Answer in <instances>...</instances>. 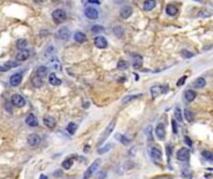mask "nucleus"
I'll list each match as a JSON object with an SVG mask.
<instances>
[{"label": "nucleus", "mask_w": 213, "mask_h": 179, "mask_svg": "<svg viewBox=\"0 0 213 179\" xmlns=\"http://www.w3.org/2000/svg\"><path fill=\"white\" fill-rule=\"evenodd\" d=\"M100 165H101V161H100V159H96V161H94V163L86 169L85 174H83V179H90V178H91L92 174L100 168Z\"/></svg>", "instance_id": "1"}, {"label": "nucleus", "mask_w": 213, "mask_h": 179, "mask_svg": "<svg viewBox=\"0 0 213 179\" xmlns=\"http://www.w3.org/2000/svg\"><path fill=\"white\" fill-rule=\"evenodd\" d=\"M51 16H53V20L55 21V23H64L66 20V17H67V15H66V12H65V10H62V9H56V10H54L53 11V14H51Z\"/></svg>", "instance_id": "2"}, {"label": "nucleus", "mask_w": 213, "mask_h": 179, "mask_svg": "<svg viewBox=\"0 0 213 179\" xmlns=\"http://www.w3.org/2000/svg\"><path fill=\"white\" fill-rule=\"evenodd\" d=\"M150 156L153 161L157 162V163H160L162 161V151H161L160 147H157V146H153L150 148Z\"/></svg>", "instance_id": "3"}, {"label": "nucleus", "mask_w": 213, "mask_h": 179, "mask_svg": "<svg viewBox=\"0 0 213 179\" xmlns=\"http://www.w3.org/2000/svg\"><path fill=\"white\" fill-rule=\"evenodd\" d=\"M115 124H116V121H115V119H113V121H111V122H110V124L106 127L105 132L102 133V136H101V138H100V140H99V146H101L102 143H104L105 140L107 139V137H108L110 134L112 133V131H113V128H115Z\"/></svg>", "instance_id": "4"}, {"label": "nucleus", "mask_w": 213, "mask_h": 179, "mask_svg": "<svg viewBox=\"0 0 213 179\" xmlns=\"http://www.w3.org/2000/svg\"><path fill=\"white\" fill-rule=\"evenodd\" d=\"M11 103L14 105L15 107L21 108V107H24V106H25V103H26V101H25V98L23 97L21 95L15 93V95H12V96H11Z\"/></svg>", "instance_id": "5"}, {"label": "nucleus", "mask_w": 213, "mask_h": 179, "mask_svg": "<svg viewBox=\"0 0 213 179\" xmlns=\"http://www.w3.org/2000/svg\"><path fill=\"white\" fill-rule=\"evenodd\" d=\"M190 149L183 147V148H181L178 152H177V159L179 162H188L190 159Z\"/></svg>", "instance_id": "6"}, {"label": "nucleus", "mask_w": 213, "mask_h": 179, "mask_svg": "<svg viewBox=\"0 0 213 179\" xmlns=\"http://www.w3.org/2000/svg\"><path fill=\"white\" fill-rule=\"evenodd\" d=\"M154 133H156V136L158 139H165L166 137V127L163 123H158L156 126V128H154Z\"/></svg>", "instance_id": "7"}, {"label": "nucleus", "mask_w": 213, "mask_h": 179, "mask_svg": "<svg viewBox=\"0 0 213 179\" xmlns=\"http://www.w3.org/2000/svg\"><path fill=\"white\" fill-rule=\"evenodd\" d=\"M21 81H23V75L21 73H14V75H11V77L9 80V84L12 87H16L21 84Z\"/></svg>", "instance_id": "8"}, {"label": "nucleus", "mask_w": 213, "mask_h": 179, "mask_svg": "<svg viewBox=\"0 0 213 179\" xmlns=\"http://www.w3.org/2000/svg\"><path fill=\"white\" fill-rule=\"evenodd\" d=\"M94 44L97 49H106L107 47V40L104 36H96L94 39Z\"/></svg>", "instance_id": "9"}, {"label": "nucleus", "mask_w": 213, "mask_h": 179, "mask_svg": "<svg viewBox=\"0 0 213 179\" xmlns=\"http://www.w3.org/2000/svg\"><path fill=\"white\" fill-rule=\"evenodd\" d=\"M85 15H86V17H89L90 20H96V19L99 17V11L96 10L95 8H86L85 9Z\"/></svg>", "instance_id": "10"}, {"label": "nucleus", "mask_w": 213, "mask_h": 179, "mask_svg": "<svg viewBox=\"0 0 213 179\" xmlns=\"http://www.w3.org/2000/svg\"><path fill=\"white\" fill-rule=\"evenodd\" d=\"M29 56H30V51H29L28 49H24V50L19 51L15 59H16V61L21 62V61H26V60L29 59Z\"/></svg>", "instance_id": "11"}, {"label": "nucleus", "mask_w": 213, "mask_h": 179, "mask_svg": "<svg viewBox=\"0 0 213 179\" xmlns=\"http://www.w3.org/2000/svg\"><path fill=\"white\" fill-rule=\"evenodd\" d=\"M40 142H41V138H40V136H39V134H36V133L30 134V136L28 137V143H29V146H31V147H36Z\"/></svg>", "instance_id": "12"}, {"label": "nucleus", "mask_w": 213, "mask_h": 179, "mask_svg": "<svg viewBox=\"0 0 213 179\" xmlns=\"http://www.w3.org/2000/svg\"><path fill=\"white\" fill-rule=\"evenodd\" d=\"M25 122H26V124L30 126V127H37V126H39V121H37V118L35 117V114H33V113H29V114H28L26 119H25Z\"/></svg>", "instance_id": "13"}, {"label": "nucleus", "mask_w": 213, "mask_h": 179, "mask_svg": "<svg viewBox=\"0 0 213 179\" xmlns=\"http://www.w3.org/2000/svg\"><path fill=\"white\" fill-rule=\"evenodd\" d=\"M132 15V8L131 6H124L121 10H120V16L122 19H128Z\"/></svg>", "instance_id": "14"}, {"label": "nucleus", "mask_w": 213, "mask_h": 179, "mask_svg": "<svg viewBox=\"0 0 213 179\" xmlns=\"http://www.w3.org/2000/svg\"><path fill=\"white\" fill-rule=\"evenodd\" d=\"M57 35H59V37L61 40H69V37H70V30H69V28H61L60 30H59V33H57Z\"/></svg>", "instance_id": "15"}, {"label": "nucleus", "mask_w": 213, "mask_h": 179, "mask_svg": "<svg viewBox=\"0 0 213 179\" xmlns=\"http://www.w3.org/2000/svg\"><path fill=\"white\" fill-rule=\"evenodd\" d=\"M44 124L48 128L53 130V128H55V126H56V121L53 117H50V116H45L44 117Z\"/></svg>", "instance_id": "16"}, {"label": "nucleus", "mask_w": 213, "mask_h": 179, "mask_svg": "<svg viewBox=\"0 0 213 179\" xmlns=\"http://www.w3.org/2000/svg\"><path fill=\"white\" fill-rule=\"evenodd\" d=\"M142 61H143V60H142V56L138 55V54H135L133 55V68H136V70L141 68Z\"/></svg>", "instance_id": "17"}, {"label": "nucleus", "mask_w": 213, "mask_h": 179, "mask_svg": "<svg viewBox=\"0 0 213 179\" xmlns=\"http://www.w3.org/2000/svg\"><path fill=\"white\" fill-rule=\"evenodd\" d=\"M166 14L168 16H176L177 15V8L173 4H168L166 6Z\"/></svg>", "instance_id": "18"}, {"label": "nucleus", "mask_w": 213, "mask_h": 179, "mask_svg": "<svg viewBox=\"0 0 213 179\" xmlns=\"http://www.w3.org/2000/svg\"><path fill=\"white\" fill-rule=\"evenodd\" d=\"M49 82L53 86H59V85H61V80L57 77V76L55 75V73H50L49 75Z\"/></svg>", "instance_id": "19"}, {"label": "nucleus", "mask_w": 213, "mask_h": 179, "mask_svg": "<svg viewBox=\"0 0 213 179\" xmlns=\"http://www.w3.org/2000/svg\"><path fill=\"white\" fill-rule=\"evenodd\" d=\"M42 77H40V76H34L33 79H31V85H33L35 88H39V87H41L42 86Z\"/></svg>", "instance_id": "20"}, {"label": "nucleus", "mask_w": 213, "mask_h": 179, "mask_svg": "<svg viewBox=\"0 0 213 179\" xmlns=\"http://www.w3.org/2000/svg\"><path fill=\"white\" fill-rule=\"evenodd\" d=\"M160 93H162V86L154 85V86L151 87V96H152V98H156Z\"/></svg>", "instance_id": "21"}, {"label": "nucleus", "mask_w": 213, "mask_h": 179, "mask_svg": "<svg viewBox=\"0 0 213 179\" xmlns=\"http://www.w3.org/2000/svg\"><path fill=\"white\" fill-rule=\"evenodd\" d=\"M196 92L193 91V90H187V91L184 92V98H186V101L187 102H192L193 100L196 98Z\"/></svg>", "instance_id": "22"}, {"label": "nucleus", "mask_w": 213, "mask_h": 179, "mask_svg": "<svg viewBox=\"0 0 213 179\" xmlns=\"http://www.w3.org/2000/svg\"><path fill=\"white\" fill-rule=\"evenodd\" d=\"M154 6H156V0H146L143 3V10L150 11L154 8Z\"/></svg>", "instance_id": "23"}, {"label": "nucleus", "mask_w": 213, "mask_h": 179, "mask_svg": "<svg viewBox=\"0 0 213 179\" xmlns=\"http://www.w3.org/2000/svg\"><path fill=\"white\" fill-rule=\"evenodd\" d=\"M74 39L77 42H85L86 41V35L83 33H81V31H76V33L74 34Z\"/></svg>", "instance_id": "24"}, {"label": "nucleus", "mask_w": 213, "mask_h": 179, "mask_svg": "<svg viewBox=\"0 0 213 179\" xmlns=\"http://www.w3.org/2000/svg\"><path fill=\"white\" fill-rule=\"evenodd\" d=\"M35 75L36 76H40V77H44V76L48 75V68L45 67V66H39L35 70Z\"/></svg>", "instance_id": "25"}, {"label": "nucleus", "mask_w": 213, "mask_h": 179, "mask_svg": "<svg viewBox=\"0 0 213 179\" xmlns=\"http://www.w3.org/2000/svg\"><path fill=\"white\" fill-rule=\"evenodd\" d=\"M206 86V80L203 77H198L195 82H193V87L195 88H203Z\"/></svg>", "instance_id": "26"}, {"label": "nucleus", "mask_w": 213, "mask_h": 179, "mask_svg": "<svg viewBox=\"0 0 213 179\" xmlns=\"http://www.w3.org/2000/svg\"><path fill=\"white\" fill-rule=\"evenodd\" d=\"M142 97V93H137V95H130V96H126L122 100V103H128V102H131L132 100H136V98H140Z\"/></svg>", "instance_id": "27"}, {"label": "nucleus", "mask_w": 213, "mask_h": 179, "mask_svg": "<svg viewBox=\"0 0 213 179\" xmlns=\"http://www.w3.org/2000/svg\"><path fill=\"white\" fill-rule=\"evenodd\" d=\"M116 138H117L120 142L122 144H125V146H128V144L131 143V139L128 138V137H126V136H122V134H116Z\"/></svg>", "instance_id": "28"}, {"label": "nucleus", "mask_w": 213, "mask_h": 179, "mask_svg": "<svg viewBox=\"0 0 213 179\" xmlns=\"http://www.w3.org/2000/svg\"><path fill=\"white\" fill-rule=\"evenodd\" d=\"M175 119L177 122H183V116H182V112H181L179 107H176V110H175Z\"/></svg>", "instance_id": "29"}, {"label": "nucleus", "mask_w": 213, "mask_h": 179, "mask_svg": "<svg viewBox=\"0 0 213 179\" xmlns=\"http://www.w3.org/2000/svg\"><path fill=\"white\" fill-rule=\"evenodd\" d=\"M76 130H77V126H76V123H74V122H70V123L66 126V131H67V133H70V134H75Z\"/></svg>", "instance_id": "30"}, {"label": "nucleus", "mask_w": 213, "mask_h": 179, "mask_svg": "<svg viewBox=\"0 0 213 179\" xmlns=\"http://www.w3.org/2000/svg\"><path fill=\"white\" fill-rule=\"evenodd\" d=\"M19 65H20V62H19V61H8V62H5V63H4V66L8 68V70L14 68V67H18Z\"/></svg>", "instance_id": "31"}, {"label": "nucleus", "mask_w": 213, "mask_h": 179, "mask_svg": "<svg viewBox=\"0 0 213 179\" xmlns=\"http://www.w3.org/2000/svg\"><path fill=\"white\" fill-rule=\"evenodd\" d=\"M72 163H74V161L71 158H66L65 161L62 162V168L64 169H70L71 167H72Z\"/></svg>", "instance_id": "32"}, {"label": "nucleus", "mask_w": 213, "mask_h": 179, "mask_svg": "<svg viewBox=\"0 0 213 179\" xmlns=\"http://www.w3.org/2000/svg\"><path fill=\"white\" fill-rule=\"evenodd\" d=\"M26 45H28V41H26V40H24V39L18 40V41H16V47H18L19 50H24V49H26Z\"/></svg>", "instance_id": "33"}, {"label": "nucleus", "mask_w": 213, "mask_h": 179, "mask_svg": "<svg viewBox=\"0 0 213 179\" xmlns=\"http://www.w3.org/2000/svg\"><path fill=\"white\" fill-rule=\"evenodd\" d=\"M195 116H193V112L191 110H184V119H187L188 122H192Z\"/></svg>", "instance_id": "34"}, {"label": "nucleus", "mask_w": 213, "mask_h": 179, "mask_svg": "<svg viewBox=\"0 0 213 179\" xmlns=\"http://www.w3.org/2000/svg\"><path fill=\"white\" fill-rule=\"evenodd\" d=\"M111 148H112V144L108 143V144H106L105 147H101V148H100L97 152H99V154H104V153H107Z\"/></svg>", "instance_id": "35"}, {"label": "nucleus", "mask_w": 213, "mask_h": 179, "mask_svg": "<svg viewBox=\"0 0 213 179\" xmlns=\"http://www.w3.org/2000/svg\"><path fill=\"white\" fill-rule=\"evenodd\" d=\"M49 62H50V65H53L56 70H60V62H59V60H57L56 57H53V59H50Z\"/></svg>", "instance_id": "36"}, {"label": "nucleus", "mask_w": 213, "mask_h": 179, "mask_svg": "<svg viewBox=\"0 0 213 179\" xmlns=\"http://www.w3.org/2000/svg\"><path fill=\"white\" fill-rule=\"evenodd\" d=\"M202 156H203L204 159H207V161H213V153H212V152L203 151V152H202Z\"/></svg>", "instance_id": "37"}, {"label": "nucleus", "mask_w": 213, "mask_h": 179, "mask_svg": "<svg viewBox=\"0 0 213 179\" xmlns=\"http://www.w3.org/2000/svg\"><path fill=\"white\" fill-rule=\"evenodd\" d=\"M113 33H115L116 36L122 37V36H124V29H122L121 26H116V28L113 29Z\"/></svg>", "instance_id": "38"}, {"label": "nucleus", "mask_w": 213, "mask_h": 179, "mask_svg": "<svg viewBox=\"0 0 213 179\" xmlns=\"http://www.w3.org/2000/svg\"><path fill=\"white\" fill-rule=\"evenodd\" d=\"M198 16L199 17H209V16H212V12L207 11V10H201L198 12Z\"/></svg>", "instance_id": "39"}, {"label": "nucleus", "mask_w": 213, "mask_h": 179, "mask_svg": "<svg viewBox=\"0 0 213 179\" xmlns=\"http://www.w3.org/2000/svg\"><path fill=\"white\" fill-rule=\"evenodd\" d=\"M127 67H128V63L126 61H124V60H120L119 61V63H117V68L119 70H125Z\"/></svg>", "instance_id": "40"}, {"label": "nucleus", "mask_w": 213, "mask_h": 179, "mask_svg": "<svg viewBox=\"0 0 213 179\" xmlns=\"http://www.w3.org/2000/svg\"><path fill=\"white\" fill-rule=\"evenodd\" d=\"M104 30H105L104 26H100V25H95V26H92V29H91V31H92V33H95V34L102 33Z\"/></svg>", "instance_id": "41"}, {"label": "nucleus", "mask_w": 213, "mask_h": 179, "mask_svg": "<svg viewBox=\"0 0 213 179\" xmlns=\"http://www.w3.org/2000/svg\"><path fill=\"white\" fill-rule=\"evenodd\" d=\"M171 124H172V132L175 133V134H177V132H178V130H177V122H176V119H172V122H171Z\"/></svg>", "instance_id": "42"}, {"label": "nucleus", "mask_w": 213, "mask_h": 179, "mask_svg": "<svg viewBox=\"0 0 213 179\" xmlns=\"http://www.w3.org/2000/svg\"><path fill=\"white\" fill-rule=\"evenodd\" d=\"M181 54H182V56H184L186 59H190V57H193V54H192V52H188L187 50H183Z\"/></svg>", "instance_id": "43"}, {"label": "nucleus", "mask_w": 213, "mask_h": 179, "mask_svg": "<svg viewBox=\"0 0 213 179\" xmlns=\"http://www.w3.org/2000/svg\"><path fill=\"white\" fill-rule=\"evenodd\" d=\"M186 80H187V76H183V77H181V79L178 80V82H177V86L181 87V86H182L184 82H186Z\"/></svg>", "instance_id": "44"}, {"label": "nucleus", "mask_w": 213, "mask_h": 179, "mask_svg": "<svg viewBox=\"0 0 213 179\" xmlns=\"http://www.w3.org/2000/svg\"><path fill=\"white\" fill-rule=\"evenodd\" d=\"M184 142H186V143H187V144H188V146H190V147H191V146H192V144H193V143H192V140H191V139H190V137H187V136H186V137H184Z\"/></svg>", "instance_id": "45"}, {"label": "nucleus", "mask_w": 213, "mask_h": 179, "mask_svg": "<svg viewBox=\"0 0 213 179\" xmlns=\"http://www.w3.org/2000/svg\"><path fill=\"white\" fill-rule=\"evenodd\" d=\"M105 177H106V172H101L99 174V179H105Z\"/></svg>", "instance_id": "46"}, {"label": "nucleus", "mask_w": 213, "mask_h": 179, "mask_svg": "<svg viewBox=\"0 0 213 179\" xmlns=\"http://www.w3.org/2000/svg\"><path fill=\"white\" fill-rule=\"evenodd\" d=\"M87 1L91 3V4H100V3H101L100 0H87Z\"/></svg>", "instance_id": "47"}, {"label": "nucleus", "mask_w": 213, "mask_h": 179, "mask_svg": "<svg viewBox=\"0 0 213 179\" xmlns=\"http://www.w3.org/2000/svg\"><path fill=\"white\" fill-rule=\"evenodd\" d=\"M170 154H171V146L168 144L167 146V156H168V158H170Z\"/></svg>", "instance_id": "48"}, {"label": "nucleus", "mask_w": 213, "mask_h": 179, "mask_svg": "<svg viewBox=\"0 0 213 179\" xmlns=\"http://www.w3.org/2000/svg\"><path fill=\"white\" fill-rule=\"evenodd\" d=\"M113 1H115L116 4H121V3H124L125 0H113Z\"/></svg>", "instance_id": "49"}, {"label": "nucleus", "mask_w": 213, "mask_h": 179, "mask_svg": "<svg viewBox=\"0 0 213 179\" xmlns=\"http://www.w3.org/2000/svg\"><path fill=\"white\" fill-rule=\"evenodd\" d=\"M39 179H48V177L45 175V174H41V175H40V178H39Z\"/></svg>", "instance_id": "50"}, {"label": "nucleus", "mask_w": 213, "mask_h": 179, "mask_svg": "<svg viewBox=\"0 0 213 179\" xmlns=\"http://www.w3.org/2000/svg\"><path fill=\"white\" fill-rule=\"evenodd\" d=\"M89 149H90V147H89V146H86V147H85V152H87Z\"/></svg>", "instance_id": "51"}, {"label": "nucleus", "mask_w": 213, "mask_h": 179, "mask_svg": "<svg viewBox=\"0 0 213 179\" xmlns=\"http://www.w3.org/2000/svg\"><path fill=\"white\" fill-rule=\"evenodd\" d=\"M196 1H198V3H202V1H203V0H196Z\"/></svg>", "instance_id": "52"}, {"label": "nucleus", "mask_w": 213, "mask_h": 179, "mask_svg": "<svg viewBox=\"0 0 213 179\" xmlns=\"http://www.w3.org/2000/svg\"><path fill=\"white\" fill-rule=\"evenodd\" d=\"M212 5H213V3H212Z\"/></svg>", "instance_id": "53"}]
</instances>
